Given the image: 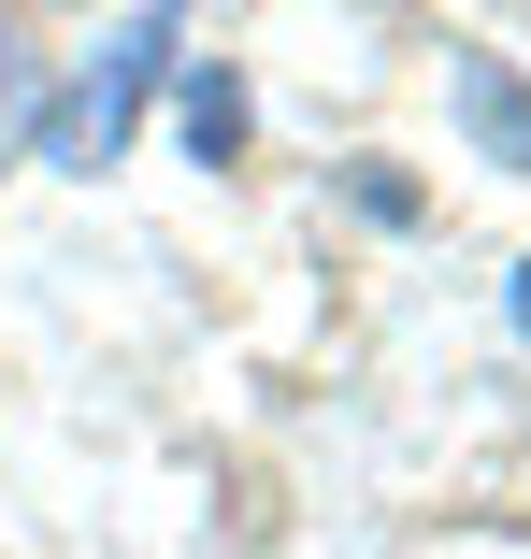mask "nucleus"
Listing matches in <instances>:
<instances>
[{
	"label": "nucleus",
	"mask_w": 531,
	"mask_h": 559,
	"mask_svg": "<svg viewBox=\"0 0 531 559\" xmlns=\"http://www.w3.org/2000/svg\"><path fill=\"white\" fill-rule=\"evenodd\" d=\"M173 44H187V15H130L116 44H101V58L44 100V158H58V173H116V158H130V116H144V86L173 72Z\"/></svg>",
	"instance_id": "obj_1"
},
{
	"label": "nucleus",
	"mask_w": 531,
	"mask_h": 559,
	"mask_svg": "<svg viewBox=\"0 0 531 559\" xmlns=\"http://www.w3.org/2000/svg\"><path fill=\"white\" fill-rule=\"evenodd\" d=\"M460 116H474V144H488L503 173H531V86H517L503 58H460Z\"/></svg>",
	"instance_id": "obj_2"
},
{
	"label": "nucleus",
	"mask_w": 531,
	"mask_h": 559,
	"mask_svg": "<svg viewBox=\"0 0 531 559\" xmlns=\"http://www.w3.org/2000/svg\"><path fill=\"white\" fill-rule=\"evenodd\" d=\"M15 116H30V29L0 15V130H15Z\"/></svg>",
	"instance_id": "obj_3"
},
{
	"label": "nucleus",
	"mask_w": 531,
	"mask_h": 559,
	"mask_svg": "<svg viewBox=\"0 0 531 559\" xmlns=\"http://www.w3.org/2000/svg\"><path fill=\"white\" fill-rule=\"evenodd\" d=\"M503 316H517V345H531V259H517V287H503Z\"/></svg>",
	"instance_id": "obj_4"
}]
</instances>
